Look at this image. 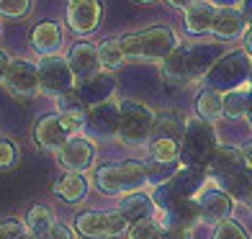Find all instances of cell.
Segmentation results:
<instances>
[{"label": "cell", "instance_id": "obj_39", "mask_svg": "<svg viewBox=\"0 0 252 239\" xmlns=\"http://www.w3.org/2000/svg\"><path fill=\"white\" fill-rule=\"evenodd\" d=\"M0 33H3V26H0Z\"/></svg>", "mask_w": 252, "mask_h": 239}, {"label": "cell", "instance_id": "obj_34", "mask_svg": "<svg viewBox=\"0 0 252 239\" xmlns=\"http://www.w3.org/2000/svg\"><path fill=\"white\" fill-rule=\"evenodd\" d=\"M167 3L173 5V8H183V10H186L190 3H196V0H167Z\"/></svg>", "mask_w": 252, "mask_h": 239}, {"label": "cell", "instance_id": "obj_11", "mask_svg": "<svg viewBox=\"0 0 252 239\" xmlns=\"http://www.w3.org/2000/svg\"><path fill=\"white\" fill-rule=\"evenodd\" d=\"M198 211H201V219L209 221V224H221L226 221V216L232 213V196L226 190L216 188V185H206L198 193Z\"/></svg>", "mask_w": 252, "mask_h": 239}, {"label": "cell", "instance_id": "obj_16", "mask_svg": "<svg viewBox=\"0 0 252 239\" xmlns=\"http://www.w3.org/2000/svg\"><path fill=\"white\" fill-rule=\"evenodd\" d=\"M216 16H219V8H216L211 0H196L186 8V29L193 36H201V33H211Z\"/></svg>", "mask_w": 252, "mask_h": 239}, {"label": "cell", "instance_id": "obj_37", "mask_svg": "<svg viewBox=\"0 0 252 239\" xmlns=\"http://www.w3.org/2000/svg\"><path fill=\"white\" fill-rule=\"evenodd\" d=\"M24 239H39V237H33V234H26V237H24Z\"/></svg>", "mask_w": 252, "mask_h": 239}, {"label": "cell", "instance_id": "obj_35", "mask_svg": "<svg viewBox=\"0 0 252 239\" xmlns=\"http://www.w3.org/2000/svg\"><path fill=\"white\" fill-rule=\"evenodd\" d=\"M245 49H247V54L252 57V26H250L247 33H245Z\"/></svg>", "mask_w": 252, "mask_h": 239}, {"label": "cell", "instance_id": "obj_33", "mask_svg": "<svg viewBox=\"0 0 252 239\" xmlns=\"http://www.w3.org/2000/svg\"><path fill=\"white\" fill-rule=\"evenodd\" d=\"M216 8H237V0H211Z\"/></svg>", "mask_w": 252, "mask_h": 239}, {"label": "cell", "instance_id": "obj_23", "mask_svg": "<svg viewBox=\"0 0 252 239\" xmlns=\"http://www.w3.org/2000/svg\"><path fill=\"white\" fill-rule=\"evenodd\" d=\"M250 98H252V93H250L247 85L232 88V90L224 95V116H229V119H242V116H247Z\"/></svg>", "mask_w": 252, "mask_h": 239}, {"label": "cell", "instance_id": "obj_5", "mask_svg": "<svg viewBox=\"0 0 252 239\" xmlns=\"http://www.w3.org/2000/svg\"><path fill=\"white\" fill-rule=\"evenodd\" d=\"M39 83H41V93H47L52 98H62L75 90L77 77L72 72L70 62L64 57H41L39 60Z\"/></svg>", "mask_w": 252, "mask_h": 239}, {"label": "cell", "instance_id": "obj_27", "mask_svg": "<svg viewBox=\"0 0 252 239\" xmlns=\"http://www.w3.org/2000/svg\"><path fill=\"white\" fill-rule=\"evenodd\" d=\"M214 239H250V237H247V232H245L242 224L226 219V221H221L219 226H216Z\"/></svg>", "mask_w": 252, "mask_h": 239}, {"label": "cell", "instance_id": "obj_8", "mask_svg": "<svg viewBox=\"0 0 252 239\" xmlns=\"http://www.w3.org/2000/svg\"><path fill=\"white\" fill-rule=\"evenodd\" d=\"M16 98H33L41 93L39 83V67L29 60H13L8 67L5 83H3Z\"/></svg>", "mask_w": 252, "mask_h": 239}, {"label": "cell", "instance_id": "obj_30", "mask_svg": "<svg viewBox=\"0 0 252 239\" xmlns=\"http://www.w3.org/2000/svg\"><path fill=\"white\" fill-rule=\"evenodd\" d=\"M47 239H75V234H72L70 226H64V224H54Z\"/></svg>", "mask_w": 252, "mask_h": 239}, {"label": "cell", "instance_id": "obj_13", "mask_svg": "<svg viewBox=\"0 0 252 239\" xmlns=\"http://www.w3.org/2000/svg\"><path fill=\"white\" fill-rule=\"evenodd\" d=\"M183 152L190 157V162L196 159H206L216 152L214 147V134H211V126L206 123L203 119H193L186 129V144H183Z\"/></svg>", "mask_w": 252, "mask_h": 239}, {"label": "cell", "instance_id": "obj_14", "mask_svg": "<svg viewBox=\"0 0 252 239\" xmlns=\"http://www.w3.org/2000/svg\"><path fill=\"white\" fill-rule=\"evenodd\" d=\"M67 62H70L77 83H85V80L100 75V70H103L100 57H98V47H93V44H88V41L75 44L70 49V54H67Z\"/></svg>", "mask_w": 252, "mask_h": 239}, {"label": "cell", "instance_id": "obj_10", "mask_svg": "<svg viewBox=\"0 0 252 239\" xmlns=\"http://www.w3.org/2000/svg\"><path fill=\"white\" fill-rule=\"evenodd\" d=\"M57 157L67 173H85L95 162V144L88 142L85 136H70Z\"/></svg>", "mask_w": 252, "mask_h": 239}, {"label": "cell", "instance_id": "obj_26", "mask_svg": "<svg viewBox=\"0 0 252 239\" xmlns=\"http://www.w3.org/2000/svg\"><path fill=\"white\" fill-rule=\"evenodd\" d=\"M31 13V0H0V18H24Z\"/></svg>", "mask_w": 252, "mask_h": 239}, {"label": "cell", "instance_id": "obj_36", "mask_svg": "<svg viewBox=\"0 0 252 239\" xmlns=\"http://www.w3.org/2000/svg\"><path fill=\"white\" fill-rule=\"evenodd\" d=\"M247 119H250V126H252V98H250V106H247Z\"/></svg>", "mask_w": 252, "mask_h": 239}, {"label": "cell", "instance_id": "obj_41", "mask_svg": "<svg viewBox=\"0 0 252 239\" xmlns=\"http://www.w3.org/2000/svg\"><path fill=\"white\" fill-rule=\"evenodd\" d=\"M250 201H252V193H250Z\"/></svg>", "mask_w": 252, "mask_h": 239}, {"label": "cell", "instance_id": "obj_28", "mask_svg": "<svg viewBox=\"0 0 252 239\" xmlns=\"http://www.w3.org/2000/svg\"><path fill=\"white\" fill-rule=\"evenodd\" d=\"M18 165V147L10 139H0V170H10Z\"/></svg>", "mask_w": 252, "mask_h": 239}, {"label": "cell", "instance_id": "obj_24", "mask_svg": "<svg viewBox=\"0 0 252 239\" xmlns=\"http://www.w3.org/2000/svg\"><path fill=\"white\" fill-rule=\"evenodd\" d=\"M98 57H100V64L103 70H116V67L124 64L126 54H124V47L119 39H106L98 44Z\"/></svg>", "mask_w": 252, "mask_h": 239}, {"label": "cell", "instance_id": "obj_25", "mask_svg": "<svg viewBox=\"0 0 252 239\" xmlns=\"http://www.w3.org/2000/svg\"><path fill=\"white\" fill-rule=\"evenodd\" d=\"M165 237V224L162 219H142V221H134V226L129 229V239H162Z\"/></svg>", "mask_w": 252, "mask_h": 239}, {"label": "cell", "instance_id": "obj_15", "mask_svg": "<svg viewBox=\"0 0 252 239\" xmlns=\"http://www.w3.org/2000/svg\"><path fill=\"white\" fill-rule=\"evenodd\" d=\"M64 44V33L62 26L54 24V21H41V24L33 26L31 31V47L39 57H57Z\"/></svg>", "mask_w": 252, "mask_h": 239}, {"label": "cell", "instance_id": "obj_38", "mask_svg": "<svg viewBox=\"0 0 252 239\" xmlns=\"http://www.w3.org/2000/svg\"><path fill=\"white\" fill-rule=\"evenodd\" d=\"M139 3H155V0H139Z\"/></svg>", "mask_w": 252, "mask_h": 239}, {"label": "cell", "instance_id": "obj_29", "mask_svg": "<svg viewBox=\"0 0 252 239\" xmlns=\"http://www.w3.org/2000/svg\"><path fill=\"white\" fill-rule=\"evenodd\" d=\"M0 234H3L5 239H24V237L29 234L26 221H18V219H5V221H0Z\"/></svg>", "mask_w": 252, "mask_h": 239}, {"label": "cell", "instance_id": "obj_12", "mask_svg": "<svg viewBox=\"0 0 252 239\" xmlns=\"http://www.w3.org/2000/svg\"><path fill=\"white\" fill-rule=\"evenodd\" d=\"M33 139H36L39 149L49 152V154H60V149L70 139V131L64 129L60 113H49V116L39 119L36 129H33Z\"/></svg>", "mask_w": 252, "mask_h": 239}, {"label": "cell", "instance_id": "obj_19", "mask_svg": "<svg viewBox=\"0 0 252 239\" xmlns=\"http://www.w3.org/2000/svg\"><path fill=\"white\" fill-rule=\"evenodd\" d=\"M54 196L64 203H80L88 196V180L83 173H64L54 183Z\"/></svg>", "mask_w": 252, "mask_h": 239}, {"label": "cell", "instance_id": "obj_6", "mask_svg": "<svg viewBox=\"0 0 252 239\" xmlns=\"http://www.w3.org/2000/svg\"><path fill=\"white\" fill-rule=\"evenodd\" d=\"M180 136L173 119H157L155 134L150 139V157L157 165H173L180 157Z\"/></svg>", "mask_w": 252, "mask_h": 239}, {"label": "cell", "instance_id": "obj_21", "mask_svg": "<svg viewBox=\"0 0 252 239\" xmlns=\"http://www.w3.org/2000/svg\"><path fill=\"white\" fill-rule=\"evenodd\" d=\"M54 224L57 221H54V216L47 206H31L29 213H26V229H29V234L39 237V239H47Z\"/></svg>", "mask_w": 252, "mask_h": 239}, {"label": "cell", "instance_id": "obj_20", "mask_svg": "<svg viewBox=\"0 0 252 239\" xmlns=\"http://www.w3.org/2000/svg\"><path fill=\"white\" fill-rule=\"evenodd\" d=\"M152 209H155V201H152L150 196H144L142 190L126 193V196H121V201H119V213L126 216L129 221H131V219H134V221L150 219Z\"/></svg>", "mask_w": 252, "mask_h": 239}, {"label": "cell", "instance_id": "obj_22", "mask_svg": "<svg viewBox=\"0 0 252 239\" xmlns=\"http://www.w3.org/2000/svg\"><path fill=\"white\" fill-rule=\"evenodd\" d=\"M196 111H198V116L206 123L216 121L224 113V95L219 93V90H214V88L203 90V93L198 95V100H196Z\"/></svg>", "mask_w": 252, "mask_h": 239}, {"label": "cell", "instance_id": "obj_17", "mask_svg": "<svg viewBox=\"0 0 252 239\" xmlns=\"http://www.w3.org/2000/svg\"><path fill=\"white\" fill-rule=\"evenodd\" d=\"M119 121H121V106H113V103H108V100L100 103V106H93V111L88 113V126L100 136L116 134Z\"/></svg>", "mask_w": 252, "mask_h": 239}, {"label": "cell", "instance_id": "obj_4", "mask_svg": "<svg viewBox=\"0 0 252 239\" xmlns=\"http://www.w3.org/2000/svg\"><path fill=\"white\" fill-rule=\"evenodd\" d=\"M75 229L85 239H116L131 226L119 211H85L75 219Z\"/></svg>", "mask_w": 252, "mask_h": 239}, {"label": "cell", "instance_id": "obj_2", "mask_svg": "<svg viewBox=\"0 0 252 239\" xmlns=\"http://www.w3.org/2000/svg\"><path fill=\"white\" fill-rule=\"evenodd\" d=\"M147 167L142 162H119V165H103L95 170V188L108 193V196H126V193L142 190L147 183Z\"/></svg>", "mask_w": 252, "mask_h": 239}, {"label": "cell", "instance_id": "obj_7", "mask_svg": "<svg viewBox=\"0 0 252 239\" xmlns=\"http://www.w3.org/2000/svg\"><path fill=\"white\" fill-rule=\"evenodd\" d=\"M67 26L77 36L93 33L103 21V3L100 0H67Z\"/></svg>", "mask_w": 252, "mask_h": 239}, {"label": "cell", "instance_id": "obj_32", "mask_svg": "<svg viewBox=\"0 0 252 239\" xmlns=\"http://www.w3.org/2000/svg\"><path fill=\"white\" fill-rule=\"evenodd\" d=\"M10 62H13V60H10V57H8L3 49H0V83H5V75H8Z\"/></svg>", "mask_w": 252, "mask_h": 239}, {"label": "cell", "instance_id": "obj_40", "mask_svg": "<svg viewBox=\"0 0 252 239\" xmlns=\"http://www.w3.org/2000/svg\"><path fill=\"white\" fill-rule=\"evenodd\" d=\"M0 239H5V237H3V234H0Z\"/></svg>", "mask_w": 252, "mask_h": 239}, {"label": "cell", "instance_id": "obj_9", "mask_svg": "<svg viewBox=\"0 0 252 239\" xmlns=\"http://www.w3.org/2000/svg\"><path fill=\"white\" fill-rule=\"evenodd\" d=\"M247 157L237 147H216V152L211 154V175L219 178L221 183L229 188L247 170Z\"/></svg>", "mask_w": 252, "mask_h": 239}, {"label": "cell", "instance_id": "obj_18", "mask_svg": "<svg viewBox=\"0 0 252 239\" xmlns=\"http://www.w3.org/2000/svg\"><path fill=\"white\" fill-rule=\"evenodd\" d=\"M214 36L219 39H237L247 33V18L239 8H219V16H216L214 24Z\"/></svg>", "mask_w": 252, "mask_h": 239}, {"label": "cell", "instance_id": "obj_31", "mask_svg": "<svg viewBox=\"0 0 252 239\" xmlns=\"http://www.w3.org/2000/svg\"><path fill=\"white\" fill-rule=\"evenodd\" d=\"M162 239H190V237H188V229H180V226H167Z\"/></svg>", "mask_w": 252, "mask_h": 239}, {"label": "cell", "instance_id": "obj_1", "mask_svg": "<svg viewBox=\"0 0 252 239\" xmlns=\"http://www.w3.org/2000/svg\"><path fill=\"white\" fill-rule=\"evenodd\" d=\"M126 57H136V60H167L170 54L178 49V36L173 29L167 26H150L142 31L124 33L119 39Z\"/></svg>", "mask_w": 252, "mask_h": 239}, {"label": "cell", "instance_id": "obj_3", "mask_svg": "<svg viewBox=\"0 0 252 239\" xmlns=\"http://www.w3.org/2000/svg\"><path fill=\"white\" fill-rule=\"evenodd\" d=\"M157 116L139 100H124L121 103V121H119V136L126 144H150L155 134Z\"/></svg>", "mask_w": 252, "mask_h": 239}]
</instances>
